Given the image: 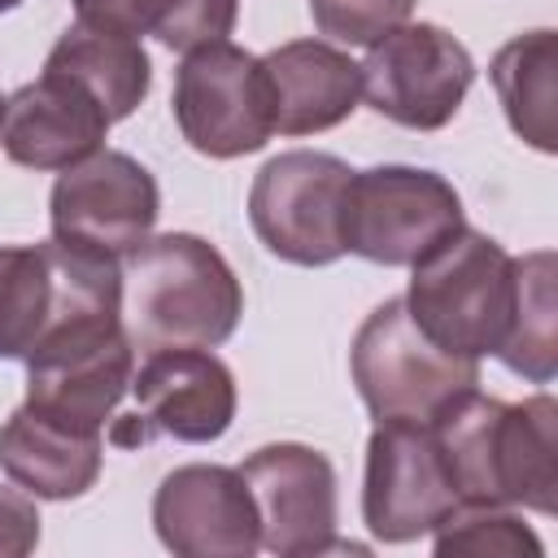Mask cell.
<instances>
[{
	"instance_id": "ac0fdd59",
	"label": "cell",
	"mask_w": 558,
	"mask_h": 558,
	"mask_svg": "<svg viewBox=\"0 0 558 558\" xmlns=\"http://www.w3.org/2000/svg\"><path fill=\"white\" fill-rule=\"evenodd\" d=\"M105 462V436L52 418L35 405H17L0 427V471L31 497L70 501L83 497Z\"/></svg>"
},
{
	"instance_id": "277c9868",
	"label": "cell",
	"mask_w": 558,
	"mask_h": 558,
	"mask_svg": "<svg viewBox=\"0 0 558 558\" xmlns=\"http://www.w3.org/2000/svg\"><path fill=\"white\" fill-rule=\"evenodd\" d=\"M410 270L414 279L401 301L427 340L462 357L501 353L514 323L519 270L493 235L462 227Z\"/></svg>"
},
{
	"instance_id": "3957f363",
	"label": "cell",
	"mask_w": 558,
	"mask_h": 558,
	"mask_svg": "<svg viewBox=\"0 0 558 558\" xmlns=\"http://www.w3.org/2000/svg\"><path fill=\"white\" fill-rule=\"evenodd\" d=\"M122 323V262L74 240L0 244V357Z\"/></svg>"
},
{
	"instance_id": "8992f818",
	"label": "cell",
	"mask_w": 558,
	"mask_h": 558,
	"mask_svg": "<svg viewBox=\"0 0 558 558\" xmlns=\"http://www.w3.org/2000/svg\"><path fill=\"white\" fill-rule=\"evenodd\" d=\"M462 227V196L436 170L371 166L349 179L344 253L375 266H418Z\"/></svg>"
},
{
	"instance_id": "d6986e66",
	"label": "cell",
	"mask_w": 558,
	"mask_h": 558,
	"mask_svg": "<svg viewBox=\"0 0 558 558\" xmlns=\"http://www.w3.org/2000/svg\"><path fill=\"white\" fill-rule=\"evenodd\" d=\"M74 17L92 31L126 39L153 35L174 52H192L235 31L240 0H74Z\"/></svg>"
},
{
	"instance_id": "7a4b0ae2",
	"label": "cell",
	"mask_w": 558,
	"mask_h": 558,
	"mask_svg": "<svg viewBox=\"0 0 558 558\" xmlns=\"http://www.w3.org/2000/svg\"><path fill=\"white\" fill-rule=\"evenodd\" d=\"M432 427L462 506H523L545 519L558 510V401L549 392L510 405L475 388Z\"/></svg>"
},
{
	"instance_id": "30bf717a",
	"label": "cell",
	"mask_w": 558,
	"mask_h": 558,
	"mask_svg": "<svg viewBox=\"0 0 558 558\" xmlns=\"http://www.w3.org/2000/svg\"><path fill=\"white\" fill-rule=\"evenodd\" d=\"M471 83H475L471 52L436 22H401L397 31L375 39L362 61L366 105L405 131L449 126Z\"/></svg>"
},
{
	"instance_id": "2e32d148",
	"label": "cell",
	"mask_w": 558,
	"mask_h": 558,
	"mask_svg": "<svg viewBox=\"0 0 558 558\" xmlns=\"http://www.w3.org/2000/svg\"><path fill=\"white\" fill-rule=\"evenodd\" d=\"M105 105L65 70L44 65V74L13 96H4L0 148L26 170H65L92 157L109 131Z\"/></svg>"
},
{
	"instance_id": "cb8c5ba5",
	"label": "cell",
	"mask_w": 558,
	"mask_h": 558,
	"mask_svg": "<svg viewBox=\"0 0 558 558\" xmlns=\"http://www.w3.org/2000/svg\"><path fill=\"white\" fill-rule=\"evenodd\" d=\"M418 0H310V17L318 35L353 48H371L401 22H410Z\"/></svg>"
},
{
	"instance_id": "9a60e30c",
	"label": "cell",
	"mask_w": 558,
	"mask_h": 558,
	"mask_svg": "<svg viewBox=\"0 0 558 558\" xmlns=\"http://www.w3.org/2000/svg\"><path fill=\"white\" fill-rule=\"evenodd\" d=\"M135 349L122 323L61 336L26 357V405L83 432H105L131 392Z\"/></svg>"
},
{
	"instance_id": "9c48e42d",
	"label": "cell",
	"mask_w": 558,
	"mask_h": 558,
	"mask_svg": "<svg viewBox=\"0 0 558 558\" xmlns=\"http://www.w3.org/2000/svg\"><path fill=\"white\" fill-rule=\"evenodd\" d=\"M462 506L453 466L432 423L379 418L366 440L362 519L375 541L405 545L436 532Z\"/></svg>"
},
{
	"instance_id": "603a6c76",
	"label": "cell",
	"mask_w": 558,
	"mask_h": 558,
	"mask_svg": "<svg viewBox=\"0 0 558 558\" xmlns=\"http://www.w3.org/2000/svg\"><path fill=\"white\" fill-rule=\"evenodd\" d=\"M436 554H506V558H523V554H545L541 536L510 514V506H458L432 541Z\"/></svg>"
},
{
	"instance_id": "4fadbf2b",
	"label": "cell",
	"mask_w": 558,
	"mask_h": 558,
	"mask_svg": "<svg viewBox=\"0 0 558 558\" xmlns=\"http://www.w3.org/2000/svg\"><path fill=\"white\" fill-rule=\"evenodd\" d=\"M235 471L253 493L262 549L279 558L357 549L336 541V466L327 453L296 440H279L253 449Z\"/></svg>"
},
{
	"instance_id": "7402d4cb",
	"label": "cell",
	"mask_w": 558,
	"mask_h": 558,
	"mask_svg": "<svg viewBox=\"0 0 558 558\" xmlns=\"http://www.w3.org/2000/svg\"><path fill=\"white\" fill-rule=\"evenodd\" d=\"M519 270V296H514V323L510 340L501 344V362L532 379L549 384L558 371V305H554V253L536 248L527 257H514Z\"/></svg>"
},
{
	"instance_id": "d4e9b609",
	"label": "cell",
	"mask_w": 558,
	"mask_h": 558,
	"mask_svg": "<svg viewBox=\"0 0 558 558\" xmlns=\"http://www.w3.org/2000/svg\"><path fill=\"white\" fill-rule=\"evenodd\" d=\"M39 545V510L31 493L0 484V558H22Z\"/></svg>"
},
{
	"instance_id": "52a82bcc",
	"label": "cell",
	"mask_w": 558,
	"mask_h": 558,
	"mask_svg": "<svg viewBox=\"0 0 558 558\" xmlns=\"http://www.w3.org/2000/svg\"><path fill=\"white\" fill-rule=\"evenodd\" d=\"M179 135L214 161H231L266 148L275 135V100L262 57L231 39L201 44L183 52L170 96Z\"/></svg>"
},
{
	"instance_id": "e0dca14e",
	"label": "cell",
	"mask_w": 558,
	"mask_h": 558,
	"mask_svg": "<svg viewBox=\"0 0 558 558\" xmlns=\"http://www.w3.org/2000/svg\"><path fill=\"white\" fill-rule=\"evenodd\" d=\"M262 65L279 135L331 131L362 100V65L327 39H288L275 52H266Z\"/></svg>"
},
{
	"instance_id": "484cf974",
	"label": "cell",
	"mask_w": 558,
	"mask_h": 558,
	"mask_svg": "<svg viewBox=\"0 0 558 558\" xmlns=\"http://www.w3.org/2000/svg\"><path fill=\"white\" fill-rule=\"evenodd\" d=\"M22 0H0V13H9V9H17Z\"/></svg>"
},
{
	"instance_id": "ba28073f",
	"label": "cell",
	"mask_w": 558,
	"mask_h": 558,
	"mask_svg": "<svg viewBox=\"0 0 558 558\" xmlns=\"http://www.w3.org/2000/svg\"><path fill=\"white\" fill-rule=\"evenodd\" d=\"M349 161L314 148L270 157L248 187V222L257 240L292 266H331L344 257Z\"/></svg>"
},
{
	"instance_id": "8fae6325",
	"label": "cell",
	"mask_w": 558,
	"mask_h": 558,
	"mask_svg": "<svg viewBox=\"0 0 558 558\" xmlns=\"http://www.w3.org/2000/svg\"><path fill=\"white\" fill-rule=\"evenodd\" d=\"M235 418V375L209 349H157L144 353L131 375V410L109 418V445L135 449L153 436L183 445L218 440Z\"/></svg>"
},
{
	"instance_id": "5bb4252c",
	"label": "cell",
	"mask_w": 558,
	"mask_h": 558,
	"mask_svg": "<svg viewBox=\"0 0 558 558\" xmlns=\"http://www.w3.org/2000/svg\"><path fill=\"white\" fill-rule=\"evenodd\" d=\"M157 541L179 558H253L262 549L257 506L235 466L187 462L153 493Z\"/></svg>"
},
{
	"instance_id": "7c38bea8",
	"label": "cell",
	"mask_w": 558,
	"mask_h": 558,
	"mask_svg": "<svg viewBox=\"0 0 558 558\" xmlns=\"http://www.w3.org/2000/svg\"><path fill=\"white\" fill-rule=\"evenodd\" d=\"M157 214H161L157 179L148 174V166H140L131 153L118 148H96L92 157L65 166L48 201L57 240L92 244L118 262L153 235Z\"/></svg>"
},
{
	"instance_id": "ffe728a7",
	"label": "cell",
	"mask_w": 558,
	"mask_h": 558,
	"mask_svg": "<svg viewBox=\"0 0 558 558\" xmlns=\"http://www.w3.org/2000/svg\"><path fill=\"white\" fill-rule=\"evenodd\" d=\"M44 65L74 74L105 105L109 122L131 118L140 109V100L148 96V87H153V61H148L140 39L92 31V26H78V22L52 44Z\"/></svg>"
},
{
	"instance_id": "6da1fadb",
	"label": "cell",
	"mask_w": 558,
	"mask_h": 558,
	"mask_svg": "<svg viewBox=\"0 0 558 558\" xmlns=\"http://www.w3.org/2000/svg\"><path fill=\"white\" fill-rule=\"evenodd\" d=\"M244 314V288L227 257L192 235H148L122 257V331L135 353L218 349Z\"/></svg>"
},
{
	"instance_id": "4316f807",
	"label": "cell",
	"mask_w": 558,
	"mask_h": 558,
	"mask_svg": "<svg viewBox=\"0 0 558 558\" xmlns=\"http://www.w3.org/2000/svg\"><path fill=\"white\" fill-rule=\"evenodd\" d=\"M0 118H4V96H0Z\"/></svg>"
},
{
	"instance_id": "44dd1931",
	"label": "cell",
	"mask_w": 558,
	"mask_h": 558,
	"mask_svg": "<svg viewBox=\"0 0 558 558\" xmlns=\"http://www.w3.org/2000/svg\"><path fill=\"white\" fill-rule=\"evenodd\" d=\"M554 70H558V39L554 31H527L497 48L488 78L506 109L510 131L532 144L536 153H554Z\"/></svg>"
},
{
	"instance_id": "5b68a950",
	"label": "cell",
	"mask_w": 558,
	"mask_h": 558,
	"mask_svg": "<svg viewBox=\"0 0 558 558\" xmlns=\"http://www.w3.org/2000/svg\"><path fill=\"white\" fill-rule=\"evenodd\" d=\"M349 371L375 423L379 418L436 423L480 388V357H462L427 340L401 296L366 314L349 349Z\"/></svg>"
}]
</instances>
